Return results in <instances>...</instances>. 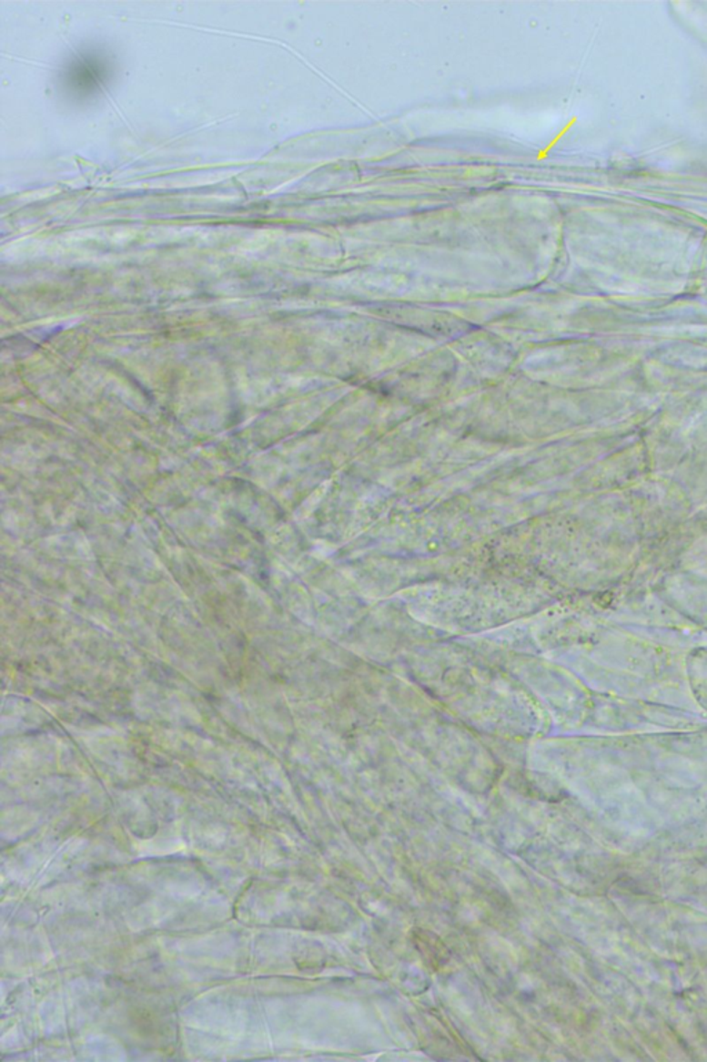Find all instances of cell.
<instances>
[{"label": "cell", "mask_w": 707, "mask_h": 1062, "mask_svg": "<svg viewBox=\"0 0 707 1062\" xmlns=\"http://www.w3.org/2000/svg\"><path fill=\"white\" fill-rule=\"evenodd\" d=\"M106 66L95 57H84L75 61L66 72V81L75 90L92 92L103 82Z\"/></svg>", "instance_id": "obj_1"}]
</instances>
